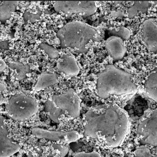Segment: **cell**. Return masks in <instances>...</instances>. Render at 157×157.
Returning <instances> with one entry per match:
<instances>
[{
    "mask_svg": "<svg viewBox=\"0 0 157 157\" xmlns=\"http://www.w3.org/2000/svg\"><path fill=\"white\" fill-rule=\"evenodd\" d=\"M0 89H1V93H2L6 89V86L2 81H1V83H0Z\"/></svg>",
    "mask_w": 157,
    "mask_h": 157,
    "instance_id": "cell-26",
    "label": "cell"
},
{
    "mask_svg": "<svg viewBox=\"0 0 157 157\" xmlns=\"http://www.w3.org/2000/svg\"><path fill=\"white\" fill-rule=\"evenodd\" d=\"M132 77L131 74L113 64H108L103 71L98 74L97 95L99 98L105 99L112 95L135 94L138 89L133 82Z\"/></svg>",
    "mask_w": 157,
    "mask_h": 157,
    "instance_id": "cell-2",
    "label": "cell"
},
{
    "mask_svg": "<svg viewBox=\"0 0 157 157\" xmlns=\"http://www.w3.org/2000/svg\"><path fill=\"white\" fill-rule=\"evenodd\" d=\"M9 40H2L0 42V48L1 50H9Z\"/></svg>",
    "mask_w": 157,
    "mask_h": 157,
    "instance_id": "cell-24",
    "label": "cell"
},
{
    "mask_svg": "<svg viewBox=\"0 0 157 157\" xmlns=\"http://www.w3.org/2000/svg\"><path fill=\"white\" fill-rule=\"evenodd\" d=\"M0 6V20L2 24H5L12 16L13 12H15L19 5V1H2Z\"/></svg>",
    "mask_w": 157,
    "mask_h": 157,
    "instance_id": "cell-15",
    "label": "cell"
},
{
    "mask_svg": "<svg viewBox=\"0 0 157 157\" xmlns=\"http://www.w3.org/2000/svg\"><path fill=\"white\" fill-rule=\"evenodd\" d=\"M62 61H59L57 67L59 71L71 77L77 76L80 68L75 57L72 55H66L61 57Z\"/></svg>",
    "mask_w": 157,
    "mask_h": 157,
    "instance_id": "cell-12",
    "label": "cell"
},
{
    "mask_svg": "<svg viewBox=\"0 0 157 157\" xmlns=\"http://www.w3.org/2000/svg\"><path fill=\"white\" fill-rule=\"evenodd\" d=\"M73 157H101L98 152H81L75 154Z\"/></svg>",
    "mask_w": 157,
    "mask_h": 157,
    "instance_id": "cell-23",
    "label": "cell"
},
{
    "mask_svg": "<svg viewBox=\"0 0 157 157\" xmlns=\"http://www.w3.org/2000/svg\"><path fill=\"white\" fill-rule=\"evenodd\" d=\"M142 39L144 45L148 51L157 52V22L154 18H148L143 22Z\"/></svg>",
    "mask_w": 157,
    "mask_h": 157,
    "instance_id": "cell-10",
    "label": "cell"
},
{
    "mask_svg": "<svg viewBox=\"0 0 157 157\" xmlns=\"http://www.w3.org/2000/svg\"><path fill=\"white\" fill-rule=\"evenodd\" d=\"M50 99L64 113H67L74 119L79 117L81 101L73 88H70L63 93L54 95Z\"/></svg>",
    "mask_w": 157,
    "mask_h": 157,
    "instance_id": "cell-5",
    "label": "cell"
},
{
    "mask_svg": "<svg viewBox=\"0 0 157 157\" xmlns=\"http://www.w3.org/2000/svg\"><path fill=\"white\" fill-rule=\"evenodd\" d=\"M56 12H62L68 17L73 14H82L85 17L95 14L98 8L95 1H56L54 5Z\"/></svg>",
    "mask_w": 157,
    "mask_h": 157,
    "instance_id": "cell-6",
    "label": "cell"
},
{
    "mask_svg": "<svg viewBox=\"0 0 157 157\" xmlns=\"http://www.w3.org/2000/svg\"><path fill=\"white\" fill-rule=\"evenodd\" d=\"M58 82L57 74L56 73L47 71L42 72L35 84L33 90L36 92L44 90L49 87L54 86Z\"/></svg>",
    "mask_w": 157,
    "mask_h": 157,
    "instance_id": "cell-13",
    "label": "cell"
},
{
    "mask_svg": "<svg viewBox=\"0 0 157 157\" xmlns=\"http://www.w3.org/2000/svg\"><path fill=\"white\" fill-rule=\"evenodd\" d=\"M37 12L35 13L28 10H26L24 13L23 18L25 25H27L29 22L34 23L36 21L40 19L42 11L39 7H37Z\"/></svg>",
    "mask_w": 157,
    "mask_h": 157,
    "instance_id": "cell-20",
    "label": "cell"
},
{
    "mask_svg": "<svg viewBox=\"0 0 157 157\" xmlns=\"http://www.w3.org/2000/svg\"><path fill=\"white\" fill-rule=\"evenodd\" d=\"M6 66L5 62L1 58L0 60V74H1L3 72L4 70L6 68Z\"/></svg>",
    "mask_w": 157,
    "mask_h": 157,
    "instance_id": "cell-25",
    "label": "cell"
},
{
    "mask_svg": "<svg viewBox=\"0 0 157 157\" xmlns=\"http://www.w3.org/2000/svg\"><path fill=\"white\" fill-rule=\"evenodd\" d=\"M5 110L11 118L15 121H27L37 113L39 105L33 98L24 93L13 95L5 106Z\"/></svg>",
    "mask_w": 157,
    "mask_h": 157,
    "instance_id": "cell-4",
    "label": "cell"
},
{
    "mask_svg": "<svg viewBox=\"0 0 157 157\" xmlns=\"http://www.w3.org/2000/svg\"><path fill=\"white\" fill-rule=\"evenodd\" d=\"M105 48L114 62L122 59L127 51L124 40L115 36H111L106 39L105 42Z\"/></svg>",
    "mask_w": 157,
    "mask_h": 157,
    "instance_id": "cell-11",
    "label": "cell"
},
{
    "mask_svg": "<svg viewBox=\"0 0 157 157\" xmlns=\"http://www.w3.org/2000/svg\"><path fill=\"white\" fill-rule=\"evenodd\" d=\"M144 91L148 97L157 101V67L146 80Z\"/></svg>",
    "mask_w": 157,
    "mask_h": 157,
    "instance_id": "cell-14",
    "label": "cell"
},
{
    "mask_svg": "<svg viewBox=\"0 0 157 157\" xmlns=\"http://www.w3.org/2000/svg\"><path fill=\"white\" fill-rule=\"evenodd\" d=\"M57 36L63 48L76 49L78 54H86V45L91 40L99 42L101 37L93 26L83 22L75 21L67 23L58 31Z\"/></svg>",
    "mask_w": 157,
    "mask_h": 157,
    "instance_id": "cell-3",
    "label": "cell"
},
{
    "mask_svg": "<svg viewBox=\"0 0 157 157\" xmlns=\"http://www.w3.org/2000/svg\"><path fill=\"white\" fill-rule=\"evenodd\" d=\"M3 116H0V157H10L21 150V146L10 138Z\"/></svg>",
    "mask_w": 157,
    "mask_h": 157,
    "instance_id": "cell-9",
    "label": "cell"
},
{
    "mask_svg": "<svg viewBox=\"0 0 157 157\" xmlns=\"http://www.w3.org/2000/svg\"><path fill=\"white\" fill-rule=\"evenodd\" d=\"M128 128L127 113L114 103L95 106L84 116V135L106 148L120 146L125 139Z\"/></svg>",
    "mask_w": 157,
    "mask_h": 157,
    "instance_id": "cell-1",
    "label": "cell"
},
{
    "mask_svg": "<svg viewBox=\"0 0 157 157\" xmlns=\"http://www.w3.org/2000/svg\"><path fill=\"white\" fill-rule=\"evenodd\" d=\"M109 31L111 35V36H115L120 37L123 40H128L131 37V32L129 29L123 26H120L117 30L112 29L109 30Z\"/></svg>",
    "mask_w": 157,
    "mask_h": 157,
    "instance_id": "cell-19",
    "label": "cell"
},
{
    "mask_svg": "<svg viewBox=\"0 0 157 157\" xmlns=\"http://www.w3.org/2000/svg\"><path fill=\"white\" fill-rule=\"evenodd\" d=\"M136 157H154L152 152L145 145H141L134 151Z\"/></svg>",
    "mask_w": 157,
    "mask_h": 157,
    "instance_id": "cell-22",
    "label": "cell"
},
{
    "mask_svg": "<svg viewBox=\"0 0 157 157\" xmlns=\"http://www.w3.org/2000/svg\"><path fill=\"white\" fill-rule=\"evenodd\" d=\"M39 47L45 52L49 58L52 59H56L59 56V51L50 45L46 43H42L39 45Z\"/></svg>",
    "mask_w": 157,
    "mask_h": 157,
    "instance_id": "cell-21",
    "label": "cell"
},
{
    "mask_svg": "<svg viewBox=\"0 0 157 157\" xmlns=\"http://www.w3.org/2000/svg\"><path fill=\"white\" fill-rule=\"evenodd\" d=\"M3 102V96H2V94L1 93V94H0V104H1V105H2Z\"/></svg>",
    "mask_w": 157,
    "mask_h": 157,
    "instance_id": "cell-27",
    "label": "cell"
},
{
    "mask_svg": "<svg viewBox=\"0 0 157 157\" xmlns=\"http://www.w3.org/2000/svg\"><path fill=\"white\" fill-rule=\"evenodd\" d=\"M137 134L142 145L157 146V109L139 124Z\"/></svg>",
    "mask_w": 157,
    "mask_h": 157,
    "instance_id": "cell-7",
    "label": "cell"
},
{
    "mask_svg": "<svg viewBox=\"0 0 157 157\" xmlns=\"http://www.w3.org/2000/svg\"><path fill=\"white\" fill-rule=\"evenodd\" d=\"M32 135L38 139H44L52 141H60L66 143L75 142L81 138V135L75 130L67 132L52 131L41 128L35 127L32 129Z\"/></svg>",
    "mask_w": 157,
    "mask_h": 157,
    "instance_id": "cell-8",
    "label": "cell"
},
{
    "mask_svg": "<svg viewBox=\"0 0 157 157\" xmlns=\"http://www.w3.org/2000/svg\"><path fill=\"white\" fill-rule=\"evenodd\" d=\"M151 5L152 4L149 1H135L134 5L128 9L129 19H134L139 15L147 13Z\"/></svg>",
    "mask_w": 157,
    "mask_h": 157,
    "instance_id": "cell-16",
    "label": "cell"
},
{
    "mask_svg": "<svg viewBox=\"0 0 157 157\" xmlns=\"http://www.w3.org/2000/svg\"><path fill=\"white\" fill-rule=\"evenodd\" d=\"M8 66L11 69L16 71V79L21 81L26 78V74L31 72L30 67L28 65H25L19 61H13L8 64Z\"/></svg>",
    "mask_w": 157,
    "mask_h": 157,
    "instance_id": "cell-18",
    "label": "cell"
},
{
    "mask_svg": "<svg viewBox=\"0 0 157 157\" xmlns=\"http://www.w3.org/2000/svg\"><path fill=\"white\" fill-rule=\"evenodd\" d=\"M44 110L47 113L52 121L59 124V117L64 112L55 105L51 99H48L44 103Z\"/></svg>",
    "mask_w": 157,
    "mask_h": 157,
    "instance_id": "cell-17",
    "label": "cell"
}]
</instances>
